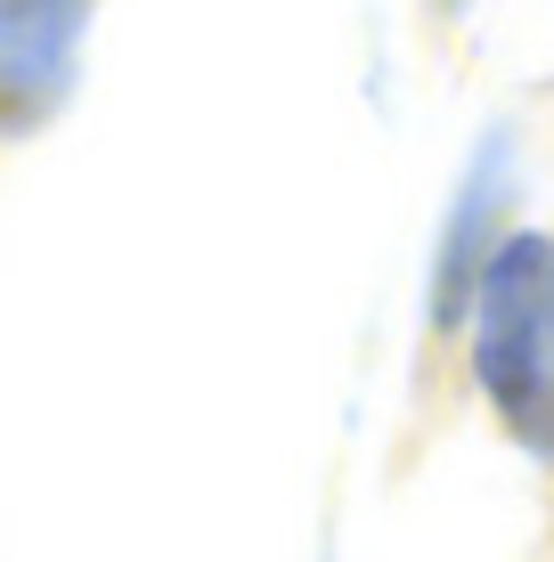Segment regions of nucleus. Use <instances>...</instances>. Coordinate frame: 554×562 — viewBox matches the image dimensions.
Instances as JSON below:
<instances>
[{"mask_svg": "<svg viewBox=\"0 0 554 562\" xmlns=\"http://www.w3.org/2000/svg\"><path fill=\"white\" fill-rule=\"evenodd\" d=\"M498 212H506V147L489 139L482 164L465 171V188H456V212L441 228V261H432V326H456L473 302V278H482V261L498 254Z\"/></svg>", "mask_w": 554, "mask_h": 562, "instance_id": "obj_3", "label": "nucleus"}, {"mask_svg": "<svg viewBox=\"0 0 554 562\" xmlns=\"http://www.w3.org/2000/svg\"><path fill=\"white\" fill-rule=\"evenodd\" d=\"M99 0H0V139L42 131L74 99Z\"/></svg>", "mask_w": 554, "mask_h": 562, "instance_id": "obj_2", "label": "nucleus"}, {"mask_svg": "<svg viewBox=\"0 0 554 562\" xmlns=\"http://www.w3.org/2000/svg\"><path fill=\"white\" fill-rule=\"evenodd\" d=\"M473 375L530 449H554V237H498L473 278Z\"/></svg>", "mask_w": 554, "mask_h": 562, "instance_id": "obj_1", "label": "nucleus"}]
</instances>
